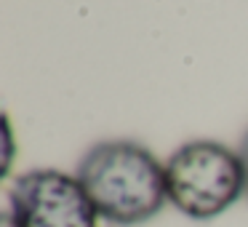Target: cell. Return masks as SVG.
<instances>
[{"instance_id":"8992f818","label":"cell","mask_w":248,"mask_h":227,"mask_svg":"<svg viewBox=\"0 0 248 227\" xmlns=\"http://www.w3.org/2000/svg\"><path fill=\"white\" fill-rule=\"evenodd\" d=\"M3 227H16V225H14V219H11V216H8V211H6V214H3Z\"/></svg>"},{"instance_id":"3957f363","label":"cell","mask_w":248,"mask_h":227,"mask_svg":"<svg viewBox=\"0 0 248 227\" xmlns=\"http://www.w3.org/2000/svg\"><path fill=\"white\" fill-rule=\"evenodd\" d=\"M8 216L16 227H96V209L78 177L32 168L8 187Z\"/></svg>"},{"instance_id":"7a4b0ae2","label":"cell","mask_w":248,"mask_h":227,"mask_svg":"<svg viewBox=\"0 0 248 227\" xmlns=\"http://www.w3.org/2000/svg\"><path fill=\"white\" fill-rule=\"evenodd\" d=\"M166 190L171 206L184 216L214 219L246 195L240 158L221 142H187L166 161Z\"/></svg>"},{"instance_id":"5b68a950","label":"cell","mask_w":248,"mask_h":227,"mask_svg":"<svg viewBox=\"0 0 248 227\" xmlns=\"http://www.w3.org/2000/svg\"><path fill=\"white\" fill-rule=\"evenodd\" d=\"M11 152H14V145H11V126L6 120V174H8V166H11Z\"/></svg>"},{"instance_id":"277c9868","label":"cell","mask_w":248,"mask_h":227,"mask_svg":"<svg viewBox=\"0 0 248 227\" xmlns=\"http://www.w3.org/2000/svg\"><path fill=\"white\" fill-rule=\"evenodd\" d=\"M237 158H240V166H243V184H246V198H248V131L243 134V139H240Z\"/></svg>"},{"instance_id":"6da1fadb","label":"cell","mask_w":248,"mask_h":227,"mask_svg":"<svg viewBox=\"0 0 248 227\" xmlns=\"http://www.w3.org/2000/svg\"><path fill=\"white\" fill-rule=\"evenodd\" d=\"M75 177L96 214L112 225H141L160 214L168 200L166 166L144 145L131 139L93 145L80 158Z\"/></svg>"}]
</instances>
